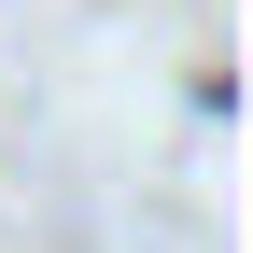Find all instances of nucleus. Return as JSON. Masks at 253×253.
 Masks as SVG:
<instances>
[]
</instances>
